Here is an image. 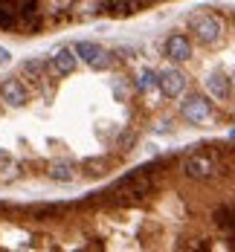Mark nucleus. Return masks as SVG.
<instances>
[{"label": "nucleus", "instance_id": "nucleus-1", "mask_svg": "<svg viewBox=\"0 0 235 252\" xmlns=\"http://www.w3.org/2000/svg\"><path fill=\"white\" fill-rule=\"evenodd\" d=\"M192 32L198 35L201 44H215L224 35V21L212 12H198V15H192Z\"/></svg>", "mask_w": 235, "mask_h": 252}, {"label": "nucleus", "instance_id": "nucleus-2", "mask_svg": "<svg viewBox=\"0 0 235 252\" xmlns=\"http://www.w3.org/2000/svg\"><path fill=\"white\" fill-rule=\"evenodd\" d=\"M180 116L186 122H192V125H201V122H206L209 116H212V101L206 96H189V99L180 104Z\"/></svg>", "mask_w": 235, "mask_h": 252}, {"label": "nucleus", "instance_id": "nucleus-3", "mask_svg": "<svg viewBox=\"0 0 235 252\" xmlns=\"http://www.w3.org/2000/svg\"><path fill=\"white\" fill-rule=\"evenodd\" d=\"M76 55L87 64V67H93V70H104L107 64H110V52L99 47V44H93V41H81L76 44Z\"/></svg>", "mask_w": 235, "mask_h": 252}, {"label": "nucleus", "instance_id": "nucleus-4", "mask_svg": "<svg viewBox=\"0 0 235 252\" xmlns=\"http://www.w3.org/2000/svg\"><path fill=\"white\" fill-rule=\"evenodd\" d=\"M160 90H163V96L166 99H177L186 93V76H183L180 70H166V73H160V84H157Z\"/></svg>", "mask_w": 235, "mask_h": 252}, {"label": "nucleus", "instance_id": "nucleus-5", "mask_svg": "<svg viewBox=\"0 0 235 252\" xmlns=\"http://www.w3.org/2000/svg\"><path fill=\"white\" fill-rule=\"evenodd\" d=\"M183 174L189 177V180H209V177L215 174V162H212L209 157H201V154L186 157V162H183Z\"/></svg>", "mask_w": 235, "mask_h": 252}, {"label": "nucleus", "instance_id": "nucleus-6", "mask_svg": "<svg viewBox=\"0 0 235 252\" xmlns=\"http://www.w3.org/2000/svg\"><path fill=\"white\" fill-rule=\"evenodd\" d=\"M166 55L171 58V61H189L192 58V41L186 38V35H171L168 41H166Z\"/></svg>", "mask_w": 235, "mask_h": 252}, {"label": "nucleus", "instance_id": "nucleus-7", "mask_svg": "<svg viewBox=\"0 0 235 252\" xmlns=\"http://www.w3.org/2000/svg\"><path fill=\"white\" fill-rule=\"evenodd\" d=\"M76 64H78L76 50H67V47H61V50L52 55V70H55L58 76H70V73L76 70Z\"/></svg>", "mask_w": 235, "mask_h": 252}, {"label": "nucleus", "instance_id": "nucleus-8", "mask_svg": "<svg viewBox=\"0 0 235 252\" xmlns=\"http://www.w3.org/2000/svg\"><path fill=\"white\" fill-rule=\"evenodd\" d=\"M0 96L6 104H12V107H24L26 104V90L21 81H15V78H9V81H3V87H0Z\"/></svg>", "mask_w": 235, "mask_h": 252}, {"label": "nucleus", "instance_id": "nucleus-9", "mask_svg": "<svg viewBox=\"0 0 235 252\" xmlns=\"http://www.w3.org/2000/svg\"><path fill=\"white\" fill-rule=\"evenodd\" d=\"M206 87L215 99H227V96H230V78L224 76V73H212V76L206 78Z\"/></svg>", "mask_w": 235, "mask_h": 252}, {"label": "nucleus", "instance_id": "nucleus-10", "mask_svg": "<svg viewBox=\"0 0 235 252\" xmlns=\"http://www.w3.org/2000/svg\"><path fill=\"white\" fill-rule=\"evenodd\" d=\"M113 12H119V15H131V12H136L145 0H104Z\"/></svg>", "mask_w": 235, "mask_h": 252}, {"label": "nucleus", "instance_id": "nucleus-11", "mask_svg": "<svg viewBox=\"0 0 235 252\" xmlns=\"http://www.w3.org/2000/svg\"><path fill=\"white\" fill-rule=\"evenodd\" d=\"M50 177L52 180H61V183H70V180L76 177V171H73V165H67V162H55L50 168Z\"/></svg>", "mask_w": 235, "mask_h": 252}, {"label": "nucleus", "instance_id": "nucleus-12", "mask_svg": "<svg viewBox=\"0 0 235 252\" xmlns=\"http://www.w3.org/2000/svg\"><path fill=\"white\" fill-rule=\"evenodd\" d=\"M157 84H160V76L151 73V70H145V73L139 76V90H151V87H157Z\"/></svg>", "mask_w": 235, "mask_h": 252}, {"label": "nucleus", "instance_id": "nucleus-13", "mask_svg": "<svg viewBox=\"0 0 235 252\" xmlns=\"http://www.w3.org/2000/svg\"><path fill=\"white\" fill-rule=\"evenodd\" d=\"M9 61H12V52L6 50V47H0V67H6Z\"/></svg>", "mask_w": 235, "mask_h": 252}, {"label": "nucleus", "instance_id": "nucleus-14", "mask_svg": "<svg viewBox=\"0 0 235 252\" xmlns=\"http://www.w3.org/2000/svg\"><path fill=\"white\" fill-rule=\"evenodd\" d=\"M230 142H235V127L230 130Z\"/></svg>", "mask_w": 235, "mask_h": 252}]
</instances>
